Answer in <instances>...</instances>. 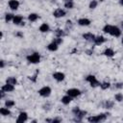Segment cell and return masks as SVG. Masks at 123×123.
<instances>
[{
  "instance_id": "cell-1",
  "label": "cell",
  "mask_w": 123,
  "mask_h": 123,
  "mask_svg": "<svg viewBox=\"0 0 123 123\" xmlns=\"http://www.w3.org/2000/svg\"><path fill=\"white\" fill-rule=\"evenodd\" d=\"M109 115L110 114L107 113V112H105V113H99V114H96V115H92V116L87 117V121L90 122V123H98V122H101V121H105Z\"/></svg>"
},
{
  "instance_id": "cell-2",
  "label": "cell",
  "mask_w": 123,
  "mask_h": 123,
  "mask_svg": "<svg viewBox=\"0 0 123 123\" xmlns=\"http://www.w3.org/2000/svg\"><path fill=\"white\" fill-rule=\"evenodd\" d=\"M26 59H27L28 62L36 64V63H38V62H40V55H39V53H37V52H34L33 54L28 55Z\"/></svg>"
},
{
  "instance_id": "cell-3",
  "label": "cell",
  "mask_w": 123,
  "mask_h": 123,
  "mask_svg": "<svg viewBox=\"0 0 123 123\" xmlns=\"http://www.w3.org/2000/svg\"><path fill=\"white\" fill-rule=\"evenodd\" d=\"M86 81L89 83L90 86L91 87H97V86H100V82L96 79V77L94 75H87L86 77Z\"/></svg>"
},
{
  "instance_id": "cell-4",
  "label": "cell",
  "mask_w": 123,
  "mask_h": 123,
  "mask_svg": "<svg viewBox=\"0 0 123 123\" xmlns=\"http://www.w3.org/2000/svg\"><path fill=\"white\" fill-rule=\"evenodd\" d=\"M37 92H38V94H39L40 96H42V97H48V96H50V94H51V92H52V89H51L50 86H42L40 89H38Z\"/></svg>"
},
{
  "instance_id": "cell-5",
  "label": "cell",
  "mask_w": 123,
  "mask_h": 123,
  "mask_svg": "<svg viewBox=\"0 0 123 123\" xmlns=\"http://www.w3.org/2000/svg\"><path fill=\"white\" fill-rule=\"evenodd\" d=\"M66 94L69 95V96L72 97V98H75V97L80 96V95L82 94V91H81L79 88H75V87H73V88H69V89H67V90H66Z\"/></svg>"
},
{
  "instance_id": "cell-6",
  "label": "cell",
  "mask_w": 123,
  "mask_h": 123,
  "mask_svg": "<svg viewBox=\"0 0 123 123\" xmlns=\"http://www.w3.org/2000/svg\"><path fill=\"white\" fill-rule=\"evenodd\" d=\"M86 111H82V110H80L76 114H74V116H75V118L73 119L75 122H81L82 120H83V118L86 115Z\"/></svg>"
},
{
  "instance_id": "cell-7",
  "label": "cell",
  "mask_w": 123,
  "mask_h": 123,
  "mask_svg": "<svg viewBox=\"0 0 123 123\" xmlns=\"http://www.w3.org/2000/svg\"><path fill=\"white\" fill-rule=\"evenodd\" d=\"M65 14H66V12L63 9H56L53 12V16L56 17V18L63 17V16H65Z\"/></svg>"
},
{
  "instance_id": "cell-8",
  "label": "cell",
  "mask_w": 123,
  "mask_h": 123,
  "mask_svg": "<svg viewBox=\"0 0 123 123\" xmlns=\"http://www.w3.org/2000/svg\"><path fill=\"white\" fill-rule=\"evenodd\" d=\"M110 35L112 36V37H118L121 36V30L117 26H112L111 25V29Z\"/></svg>"
},
{
  "instance_id": "cell-9",
  "label": "cell",
  "mask_w": 123,
  "mask_h": 123,
  "mask_svg": "<svg viewBox=\"0 0 123 123\" xmlns=\"http://www.w3.org/2000/svg\"><path fill=\"white\" fill-rule=\"evenodd\" d=\"M28 120V113L26 111H21L19 112L18 114V117L16 119V122L17 123H23V122H26Z\"/></svg>"
},
{
  "instance_id": "cell-10",
  "label": "cell",
  "mask_w": 123,
  "mask_h": 123,
  "mask_svg": "<svg viewBox=\"0 0 123 123\" xmlns=\"http://www.w3.org/2000/svg\"><path fill=\"white\" fill-rule=\"evenodd\" d=\"M52 77H53L57 82H62V81H63V80L65 79V75H64V73L60 72V71H58V72H54V73L52 74Z\"/></svg>"
},
{
  "instance_id": "cell-11",
  "label": "cell",
  "mask_w": 123,
  "mask_h": 123,
  "mask_svg": "<svg viewBox=\"0 0 123 123\" xmlns=\"http://www.w3.org/2000/svg\"><path fill=\"white\" fill-rule=\"evenodd\" d=\"M8 5H9V8H10L11 10H12V11H16V10L18 9L20 3H19L18 0H10V1L8 2Z\"/></svg>"
},
{
  "instance_id": "cell-12",
  "label": "cell",
  "mask_w": 123,
  "mask_h": 123,
  "mask_svg": "<svg viewBox=\"0 0 123 123\" xmlns=\"http://www.w3.org/2000/svg\"><path fill=\"white\" fill-rule=\"evenodd\" d=\"M77 23H78V25H80V26H88V25H90L91 21H90L88 18L82 17V18H79V19H78Z\"/></svg>"
},
{
  "instance_id": "cell-13",
  "label": "cell",
  "mask_w": 123,
  "mask_h": 123,
  "mask_svg": "<svg viewBox=\"0 0 123 123\" xmlns=\"http://www.w3.org/2000/svg\"><path fill=\"white\" fill-rule=\"evenodd\" d=\"M105 41H106L105 37H103V36H97V37H95V38H94V40H93V43H94L95 45H101V44H103Z\"/></svg>"
},
{
  "instance_id": "cell-14",
  "label": "cell",
  "mask_w": 123,
  "mask_h": 123,
  "mask_svg": "<svg viewBox=\"0 0 123 123\" xmlns=\"http://www.w3.org/2000/svg\"><path fill=\"white\" fill-rule=\"evenodd\" d=\"M95 37H96V36L93 35L92 33H85V34H83V38H84L85 40H87V41H92V42H93Z\"/></svg>"
},
{
  "instance_id": "cell-15",
  "label": "cell",
  "mask_w": 123,
  "mask_h": 123,
  "mask_svg": "<svg viewBox=\"0 0 123 123\" xmlns=\"http://www.w3.org/2000/svg\"><path fill=\"white\" fill-rule=\"evenodd\" d=\"M22 22H23V16L22 15H20V14L14 15V17L12 19V23L14 25H20Z\"/></svg>"
},
{
  "instance_id": "cell-16",
  "label": "cell",
  "mask_w": 123,
  "mask_h": 123,
  "mask_svg": "<svg viewBox=\"0 0 123 123\" xmlns=\"http://www.w3.org/2000/svg\"><path fill=\"white\" fill-rule=\"evenodd\" d=\"M1 89H3L4 91H6V92H12V91H13L14 90V86H12V85H10V84H5L4 86H2V87H1Z\"/></svg>"
},
{
  "instance_id": "cell-17",
  "label": "cell",
  "mask_w": 123,
  "mask_h": 123,
  "mask_svg": "<svg viewBox=\"0 0 123 123\" xmlns=\"http://www.w3.org/2000/svg\"><path fill=\"white\" fill-rule=\"evenodd\" d=\"M38 31H39L40 33H47V32L50 31V26H49L47 23H42V24L39 26Z\"/></svg>"
},
{
  "instance_id": "cell-18",
  "label": "cell",
  "mask_w": 123,
  "mask_h": 123,
  "mask_svg": "<svg viewBox=\"0 0 123 123\" xmlns=\"http://www.w3.org/2000/svg\"><path fill=\"white\" fill-rule=\"evenodd\" d=\"M114 54L115 53H114L113 49H111V48H106L105 51L103 52V55L106 56V57H108V58H112L114 56Z\"/></svg>"
},
{
  "instance_id": "cell-19",
  "label": "cell",
  "mask_w": 123,
  "mask_h": 123,
  "mask_svg": "<svg viewBox=\"0 0 123 123\" xmlns=\"http://www.w3.org/2000/svg\"><path fill=\"white\" fill-rule=\"evenodd\" d=\"M58 48H59V45H58L57 43H55L54 41L50 42V43L47 45V49H48L49 51H51V52H55V51H57Z\"/></svg>"
},
{
  "instance_id": "cell-20",
  "label": "cell",
  "mask_w": 123,
  "mask_h": 123,
  "mask_svg": "<svg viewBox=\"0 0 123 123\" xmlns=\"http://www.w3.org/2000/svg\"><path fill=\"white\" fill-rule=\"evenodd\" d=\"M72 101V97H70L69 95H64V96H62V99H61V102L63 104V105H68V104H70V102Z\"/></svg>"
},
{
  "instance_id": "cell-21",
  "label": "cell",
  "mask_w": 123,
  "mask_h": 123,
  "mask_svg": "<svg viewBox=\"0 0 123 123\" xmlns=\"http://www.w3.org/2000/svg\"><path fill=\"white\" fill-rule=\"evenodd\" d=\"M113 106H114V102L111 101V100H106L104 102V104H103V107L105 109H107V110H110V109L113 108Z\"/></svg>"
},
{
  "instance_id": "cell-22",
  "label": "cell",
  "mask_w": 123,
  "mask_h": 123,
  "mask_svg": "<svg viewBox=\"0 0 123 123\" xmlns=\"http://www.w3.org/2000/svg\"><path fill=\"white\" fill-rule=\"evenodd\" d=\"M0 113L3 116H9V115H11V111L9 110V108L4 107V108H1L0 109Z\"/></svg>"
},
{
  "instance_id": "cell-23",
  "label": "cell",
  "mask_w": 123,
  "mask_h": 123,
  "mask_svg": "<svg viewBox=\"0 0 123 123\" xmlns=\"http://www.w3.org/2000/svg\"><path fill=\"white\" fill-rule=\"evenodd\" d=\"M38 18H39L38 14H37V13H35V12H32V13H30V14L28 15V19H29V21H31V22H35V21H37Z\"/></svg>"
},
{
  "instance_id": "cell-24",
  "label": "cell",
  "mask_w": 123,
  "mask_h": 123,
  "mask_svg": "<svg viewBox=\"0 0 123 123\" xmlns=\"http://www.w3.org/2000/svg\"><path fill=\"white\" fill-rule=\"evenodd\" d=\"M6 83L10 84V85H12V86H15V85H17V80H16L15 77H8L6 79Z\"/></svg>"
},
{
  "instance_id": "cell-25",
  "label": "cell",
  "mask_w": 123,
  "mask_h": 123,
  "mask_svg": "<svg viewBox=\"0 0 123 123\" xmlns=\"http://www.w3.org/2000/svg\"><path fill=\"white\" fill-rule=\"evenodd\" d=\"M65 35H66L65 32L62 29H56L55 30V36L58 37H63Z\"/></svg>"
},
{
  "instance_id": "cell-26",
  "label": "cell",
  "mask_w": 123,
  "mask_h": 123,
  "mask_svg": "<svg viewBox=\"0 0 123 123\" xmlns=\"http://www.w3.org/2000/svg\"><path fill=\"white\" fill-rule=\"evenodd\" d=\"M100 87H101V89H103V90L108 89V88L111 87V83H110V82H103V83L100 84Z\"/></svg>"
},
{
  "instance_id": "cell-27",
  "label": "cell",
  "mask_w": 123,
  "mask_h": 123,
  "mask_svg": "<svg viewBox=\"0 0 123 123\" xmlns=\"http://www.w3.org/2000/svg\"><path fill=\"white\" fill-rule=\"evenodd\" d=\"M13 17H14V15H13L12 13H11V12H8V13H6V14H5V21H6V22H10V21H12Z\"/></svg>"
},
{
  "instance_id": "cell-28",
  "label": "cell",
  "mask_w": 123,
  "mask_h": 123,
  "mask_svg": "<svg viewBox=\"0 0 123 123\" xmlns=\"http://www.w3.org/2000/svg\"><path fill=\"white\" fill-rule=\"evenodd\" d=\"M15 105V102L13 101V100H6L5 101V107H7V108H12L13 106Z\"/></svg>"
},
{
  "instance_id": "cell-29",
  "label": "cell",
  "mask_w": 123,
  "mask_h": 123,
  "mask_svg": "<svg viewBox=\"0 0 123 123\" xmlns=\"http://www.w3.org/2000/svg\"><path fill=\"white\" fill-rule=\"evenodd\" d=\"M114 100L116 102H122L123 101V94L121 92H118L114 95Z\"/></svg>"
},
{
  "instance_id": "cell-30",
  "label": "cell",
  "mask_w": 123,
  "mask_h": 123,
  "mask_svg": "<svg viewBox=\"0 0 123 123\" xmlns=\"http://www.w3.org/2000/svg\"><path fill=\"white\" fill-rule=\"evenodd\" d=\"M97 5H98V2H97L96 0H91V1L89 2L88 8H89L90 10H94V9L97 7Z\"/></svg>"
},
{
  "instance_id": "cell-31",
  "label": "cell",
  "mask_w": 123,
  "mask_h": 123,
  "mask_svg": "<svg viewBox=\"0 0 123 123\" xmlns=\"http://www.w3.org/2000/svg\"><path fill=\"white\" fill-rule=\"evenodd\" d=\"M111 29V25L107 24V25H105V26L103 27V32H104L105 34H110Z\"/></svg>"
},
{
  "instance_id": "cell-32",
  "label": "cell",
  "mask_w": 123,
  "mask_h": 123,
  "mask_svg": "<svg viewBox=\"0 0 123 123\" xmlns=\"http://www.w3.org/2000/svg\"><path fill=\"white\" fill-rule=\"evenodd\" d=\"M46 122H51V123H59V122H62V118H59V117H56V118H53V119H45Z\"/></svg>"
},
{
  "instance_id": "cell-33",
  "label": "cell",
  "mask_w": 123,
  "mask_h": 123,
  "mask_svg": "<svg viewBox=\"0 0 123 123\" xmlns=\"http://www.w3.org/2000/svg\"><path fill=\"white\" fill-rule=\"evenodd\" d=\"M72 27H73L72 21H71V20H67V21L65 22V29H66V30H71Z\"/></svg>"
},
{
  "instance_id": "cell-34",
  "label": "cell",
  "mask_w": 123,
  "mask_h": 123,
  "mask_svg": "<svg viewBox=\"0 0 123 123\" xmlns=\"http://www.w3.org/2000/svg\"><path fill=\"white\" fill-rule=\"evenodd\" d=\"M73 7H74L73 2H64V8L70 10V9H73Z\"/></svg>"
},
{
  "instance_id": "cell-35",
  "label": "cell",
  "mask_w": 123,
  "mask_h": 123,
  "mask_svg": "<svg viewBox=\"0 0 123 123\" xmlns=\"http://www.w3.org/2000/svg\"><path fill=\"white\" fill-rule=\"evenodd\" d=\"M52 41H54L55 43H57L58 45H60V44L62 42V37H56V38H54Z\"/></svg>"
},
{
  "instance_id": "cell-36",
  "label": "cell",
  "mask_w": 123,
  "mask_h": 123,
  "mask_svg": "<svg viewBox=\"0 0 123 123\" xmlns=\"http://www.w3.org/2000/svg\"><path fill=\"white\" fill-rule=\"evenodd\" d=\"M114 88H116V89H121V88H123V83H115L114 84Z\"/></svg>"
},
{
  "instance_id": "cell-37",
  "label": "cell",
  "mask_w": 123,
  "mask_h": 123,
  "mask_svg": "<svg viewBox=\"0 0 123 123\" xmlns=\"http://www.w3.org/2000/svg\"><path fill=\"white\" fill-rule=\"evenodd\" d=\"M80 110H81V109H80L79 107H74V108L72 109V113H73V114H76Z\"/></svg>"
},
{
  "instance_id": "cell-38",
  "label": "cell",
  "mask_w": 123,
  "mask_h": 123,
  "mask_svg": "<svg viewBox=\"0 0 123 123\" xmlns=\"http://www.w3.org/2000/svg\"><path fill=\"white\" fill-rule=\"evenodd\" d=\"M37 72L34 76L30 77V80H31V81H33V82H36V81H37Z\"/></svg>"
},
{
  "instance_id": "cell-39",
  "label": "cell",
  "mask_w": 123,
  "mask_h": 123,
  "mask_svg": "<svg viewBox=\"0 0 123 123\" xmlns=\"http://www.w3.org/2000/svg\"><path fill=\"white\" fill-rule=\"evenodd\" d=\"M15 37H17L19 38H22L23 37V34L21 32H17V33H15Z\"/></svg>"
},
{
  "instance_id": "cell-40",
  "label": "cell",
  "mask_w": 123,
  "mask_h": 123,
  "mask_svg": "<svg viewBox=\"0 0 123 123\" xmlns=\"http://www.w3.org/2000/svg\"><path fill=\"white\" fill-rule=\"evenodd\" d=\"M86 53L87 55H92V54H93V51H92V50H86Z\"/></svg>"
},
{
  "instance_id": "cell-41",
  "label": "cell",
  "mask_w": 123,
  "mask_h": 123,
  "mask_svg": "<svg viewBox=\"0 0 123 123\" xmlns=\"http://www.w3.org/2000/svg\"><path fill=\"white\" fill-rule=\"evenodd\" d=\"M0 63H1V68H4V66H5V61H3V60H1V62H0Z\"/></svg>"
},
{
  "instance_id": "cell-42",
  "label": "cell",
  "mask_w": 123,
  "mask_h": 123,
  "mask_svg": "<svg viewBox=\"0 0 123 123\" xmlns=\"http://www.w3.org/2000/svg\"><path fill=\"white\" fill-rule=\"evenodd\" d=\"M119 4H120L121 6H123V0H119Z\"/></svg>"
},
{
  "instance_id": "cell-43",
  "label": "cell",
  "mask_w": 123,
  "mask_h": 123,
  "mask_svg": "<svg viewBox=\"0 0 123 123\" xmlns=\"http://www.w3.org/2000/svg\"><path fill=\"white\" fill-rule=\"evenodd\" d=\"M64 2H73V0H64Z\"/></svg>"
},
{
  "instance_id": "cell-44",
  "label": "cell",
  "mask_w": 123,
  "mask_h": 123,
  "mask_svg": "<svg viewBox=\"0 0 123 123\" xmlns=\"http://www.w3.org/2000/svg\"><path fill=\"white\" fill-rule=\"evenodd\" d=\"M121 43L123 44V37H122V38H121Z\"/></svg>"
},
{
  "instance_id": "cell-45",
  "label": "cell",
  "mask_w": 123,
  "mask_h": 123,
  "mask_svg": "<svg viewBox=\"0 0 123 123\" xmlns=\"http://www.w3.org/2000/svg\"><path fill=\"white\" fill-rule=\"evenodd\" d=\"M121 26H122V28H123V20H122V22H121Z\"/></svg>"
}]
</instances>
